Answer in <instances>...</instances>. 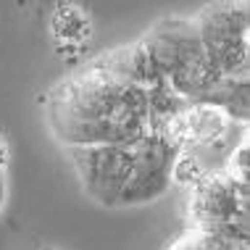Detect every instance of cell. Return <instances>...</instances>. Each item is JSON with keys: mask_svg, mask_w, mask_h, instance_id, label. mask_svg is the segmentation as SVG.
<instances>
[{"mask_svg": "<svg viewBox=\"0 0 250 250\" xmlns=\"http://www.w3.org/2000/svg\"><path fill=\"white\" fill-rule=\"evenodd\" d=\"M208 61L227 79H248V3H211L192 19Z\"/></svg>", "mask_w": 250, "mask_h": 250, "instance_id": "6da1fadb", "label": "cell"}, {"mask_svg": "<svg viewBox=\"0 0 250 250\" xmlns=\"http://www.w3.org/2000/svg\"><path fill=\"white\" fill-rule=\"evenodd\" d=\"M187 216L192 229H213L224 224H250V190L227 177L224 168L208 171L190 190Z\"/></svg>", "mask_w": 250, "mask_h": 250, "instance_id": "7a4b0ae2", "label": "cell"}, {"mask_svg": "<svg viewBox=\"0 0 250 250\" xmlns=\"http://www.w3.org/2000/svg\"><path fill=\"white\" fill-rule=\"evenodd\" d=\"M69 158L71 166L77 168L84 192L100 206L119 208L121 190L129 182L134 168L132 147H119V145L69 147Z\"/></svg>", "mask_w": 250, "mask_h": 250, "instance_id": "3957f363", "label": "cell"}, {"mask_svg": "<svg viewBox=\"0 0 250 250\" xmlns=\"http://www.w3.org/2000/svg\"><path fill=\"white\" fill-rule=\"evenodd\" d=\"M50 37L56 45H77L84 50L92 37V21L87 11L77 3H61L50 16Z\"/></svg>", "mask_w": 250, "mask_h": 250, "instance_id": "277c9868", "label": "cell"}, {"mask_svg": "<svg viewBox=\"0 0 250 250\" xmlns=\"http://www.w3.org/2000/svg\"><path fill=\"white\" fill-rule=\"evenodd\" d=\"M166 250H248L242 242H232L224 234L211 232V229H192L187 227L177 240H171Z\"/></svg>", "mask_w": 250, "mask_h": 250, "instance_id": "5b68a950", "label": "cell"}, {"mask_svg": "<svg viewBox=\"0 0 250 250\" xmlns=\"http://www.w3.org/2000/svg\"><path fill=\"white\" fill-rule=\"evenodd\" d=\"M206 174H208V166L203 164L195 153H179L177 158H174V164H171V185L192 190Z\"/></svg>", "mask_w": 250, "mask_h": 250, "instance_id": "8992f818", "label": "cell"}, {"mask_svg": "<svg viewBox=\"0 0 250 250\" xmlns=\"http://www.w3.org/2000/svg\"><path fill=\"white\" fill-rule=\"evenodd\" d=\"M224 171H227V177H232L237 185H248V177H250V140L248 137H242L240 143L232 147V153L227 155Z\"/></svg>", "mask_w": 250, "mask_h": 250, "instance_id": "52a82bcc", "label": "cell"}, {"mask_svg": "<svg viewBox=\"0 0 250 250\" xmlns=\"http://www.w3.org/2000/svg\"><path fill=\"white\" fill-rule=\"evenodd\" d=\"M8 166V143H5V137L0 134V171Z\"/></svg>", "mask_w": 250, "mask_h": 250, "instance_id": "ba28073f", "label": "cell"}, {"mask_svg": "<svg viewBox=\"0 0 250 250\" xmlns=\"http://www.w3.org/2000/svg\"><path fill=\"white\" fill-rule=\"evenodd\" d=\"M3 200H5V177L0 171V208H3Z\"/></svg>", "mask_w": 250, "mask_h": 250, "instance_id": "9c48e42d", "label": "cell"}, {"mask_svg": "<svg viewBox=\"0 0 250 250\" xmlns=\"http://www.w3.org/2000/svg\"><path fill=\"white\" fill-rule=\"evenodd\" d=\"M42 250H53V248H42Z\"/></svg>", "mask_w": 250, "mask_h": 250, "instance_id": "30bf717a", "label": "cell"}]
</instances>
